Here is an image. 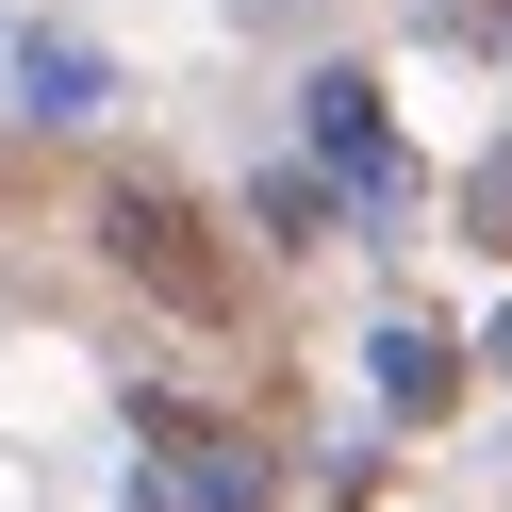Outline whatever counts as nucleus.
I'll use <instances>...</instances> for the list:
<instances>
[{
	"label": "nucleus",
	"mask_w": 512,
	"mask_h": 512,
	"mask_svg": "<svg viewBox=\"0 0 512 512\" xmlns=\"http://www.w3.org/2000/svg\"><path fill=\"white\" fill-rule=\"evenodd\" d=\"M100 265L133 281V298L199 314V331L232 314V248H215V215L182 199V182H149V166H133V182H100Z\"/></svg>",
	"instance_id": "f257e3e1"
},
{
	"label": "nucleus",
	"mask_w": 512,
	"mask_h": 512,
	"mask_svg": "<svg viewBox=\"0 0 512 512\" xmlns=\"http://www.w3.org/2000/svg\"><path fill=\"white\" fill-rule=\"evenodd\" d=\"M149 512H265V446H232V430L149 397Z\"/></svg>",
	"instance_id": "f03ea898"
},
{
	"label": "nucleus",
	"mask_w": 512,
	"mask_h": 512,
	"mask_svg": "<svg viewBox=\"0 0 512 512\" xmlns=\"http://www.w3.org/2000/svg\"><path fill=\"white\" fill-rule=\"evenodd\" d=\"M364 364H380V413H397V430H430V413H446V397H463V347H446V331H430V314H397V331H380V347H364Z\"/></svg>",
	"instance_id": "7ed1b4c3"
},
{
	"label": "nucleus",
	"mask_w": 512,
	"mask_h": 512,
	"mask_svg": "<svg viewBox=\"0 0 512 512\" xmlns=\"http://www.w3.org/2000/svg\"><path fill=\"white\" fill-rule=\"evenodd\" d=\"M314 149H331V182H364V199H380V182H397V133H380V83H314Z\"/></svg>",
	"instance_id": "20e7f679"
},
{
	"label": "nucleus",
	"mask_w": 512,
	"mask_h": 512,
	"mask_svg": "<svg viewBox=\"0 0 512 512\" xmlns=\"http://www.w3.org/2000/svg\"><path fill=\"white\" fill-rule=\"evenodd\" d=\"M100 50H83V34H17V100H34V116H100Z\"/></svg>",
	"instance_id": "39448f33"
},
{
	"label": "nucleus",
	"mask_w": 512,
	"mask_h": 512,
	"mask_svg": "<svg viewBox=\"0 0 512 512\" xmlns=\"http://www.w3.org/2000/svg\"><path fill=\"white\" fill-rule=\"evenodd\" d=\"M265 232H281V248H314V232H331V182H298V166H281V182H265Z\"/></svg>",
	"instance_id": "423d86ee"
},
{
	"label": "nucleus",
	"mask_w": 512,
	"mask_h": 512,
	"mask_svg": "<svg viewBox=\"0 0 512 512\" xmlns=\"http://www.w3.org/2000/svg\"><path fill=\"white\" fill-rule=\"evenodd\" d=\"M463 215H479V248H512V149H479V182H463Z\"/></svg>",
	"instance_id": "0eeeda50"
},
{
	"label": "nucleus",
	"mask_w": 512,
	"mask_h": 512,
	"mask_svg": "<svg viewBox=\"0 0 512 512\" xmlns=\"http://www.w3.org/2000/svg\"><path fill=\"white\" fill-rule=\"evenodd\" d=\"M430 34H496L512 50V0H430Z\"/></svg>",
	"instance_id": "6e6552de"
},
{
	"label": "nucleus",
	"mask_w": 512,
	"mask_h": 512,
	"mask_svg": "<svg viewBox=\"0 0 512 512\" xmlns=\"http://www.w3.org/2000/svg\"><path fill=\"white\" fill-rule=\"evenodd\" d=\"M0 50H17V34H0Z\"/></svg>",
	"instance_id": "1a4fd4ad"
}]
</instances>
